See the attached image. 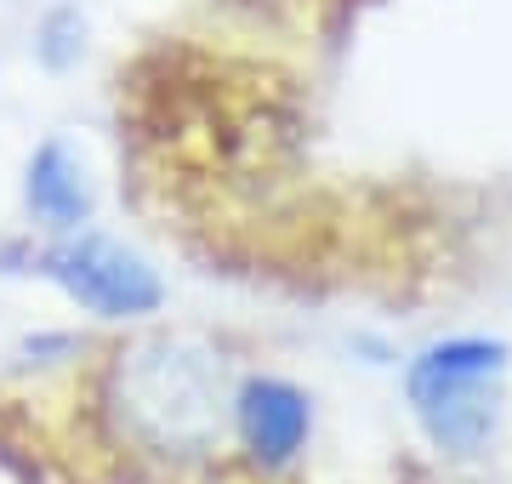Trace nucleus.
<instances>
[{
  "label": "nucleus",
  "mask_w": 512,
  "mask_h": 484,
  "mask_svg": "<svg viewBox=\"0 0 512 484\" xmlns=\"http://www.w3.org/2000/svg\"><path fill=\"white\" fill-rule=\"evenodd\" d=\"M40 274L97 319H148L160 314L165 302V280L160 268L131 251L126 240H109L97 228H80V234H63V240L40 257Z\"/></svg>",
  "instance_id": "obj_3"
},
{
  "label": "nucleus",
  "mask_w": 512,
  "mask_h": 484,
  "mask_svg": "<svg viewBox=\"0 0 512 484\" xmlns=\"http://www.w3.org/2000/svg\"><path fill=\"white\" fill-rule=\"evenodd\" d=\"M512 371V348L501 336H444L427 342L404 365V399L421 422L427 445L444 456H478L501 422V388Z\"/></svg>",
  "instance_id": "obj_2"
},
{
  "label": "nucleus",
  "mask_w": 512,
  "mask_h": 484,
  "mask_svg": "<svg viewBox=\"0 0 512 484\" xmlns=\"http://www.w3.org/2000/svg\"><path fill=\"white\" fill-rule=\"evenodd\" d=\"M0 484H40V462L12 439H0Z\"/></svg>",
  "instance_id": "obj_7"
},
{
  "label": "nucleus",
  "mask_w": 512,
  "mask_h": 484,
  "mask_svg": "<svg viewBox=\"0 0 512 484\" xmlns=\"http://www.w3.org/2000/svg\"><path fill=\"white\" fill-rule=\"evenodd\" d=\"M80 35H86L80 12H52L46 29H40V57H46L52 69H69L74 57H80Z\"/></svg>",
  "instance_id": "obj_6"
},
{
  "label": "nucleus",
  "mask_w": 512,
  "mask_h": 484,
  "mask_svg": "<svg viewBox=\"0 0 512 484\" xmlns=\"http://www.w3.org/2000/svg\"><path fill=\"white\" fill-rule=\"evenodd\" d=\"M234 433L262 473H279L308 450L313 399L285 376H245L234 388Z\"/></svg>",
  "instance_id": "obj_4"
},
{
  "label": "nucleus",
  "mask_w": 512,
  "mask_h": 484,
  "mask_svg": "<svg viewBox=\"0 0 512 484\" xmlns=\"http://www.w3.org/2000/svg\"><path fill=\"white\" fill-rule=\"evenodd\" d=\"M109 410L131 450L160 462H200L234 422V376L205 336H143L114 354Z\"/></svg>",
  "instance_id": "obj_1"
},
{
  "label": "nucleus",
  "mask_w": 512,
  "mask_h": 484,
  "mask_svg": "<svg viewBox=\"0 0 512 484\" xmlns=\"http://www.w3.org/2000/svg\"><path fill=\"white\" fill-rule=\"evenodd\" d=\"M23 205L52 234H80L92 223V177H86L80 154L63 137H52V143H40L29 154V166H23Z\"/></svg>",
  "instance_id": "obj_5"
}]
</instances>
